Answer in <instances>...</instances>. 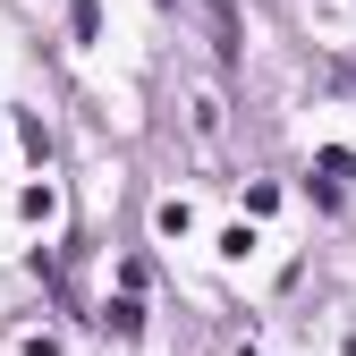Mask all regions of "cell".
<instances>
[{
    "label": "cell",
    "instance_id": "2",
    "mask_svg": "<svg viewBox=\"0 0 356 356\" xmlns=\"http://www.w3.org/2000/svg\"><path fill=\"white\" fill-rule=\"evenodd\" d=\"M68 17H76V42H94V34H102V9H94V0H68Z\"/></svg>",
    "mask_w": 356,
    "mask_h": 356
},
{
    "label": "cell",
    "instance_id": "1",
    "mask_svg": "<svg viewBox=\"0 0 356 356\" xmlns=\"http://www.w3.org/2000/svg\"><path fill=\"white\" fill-rule=\"evenodd\" d=\"M348 178H356V161H348V153H323V195H339Z\"/></svg>",
    "mask_w": 356,
    "mask_h": 356
}]
</instances>
